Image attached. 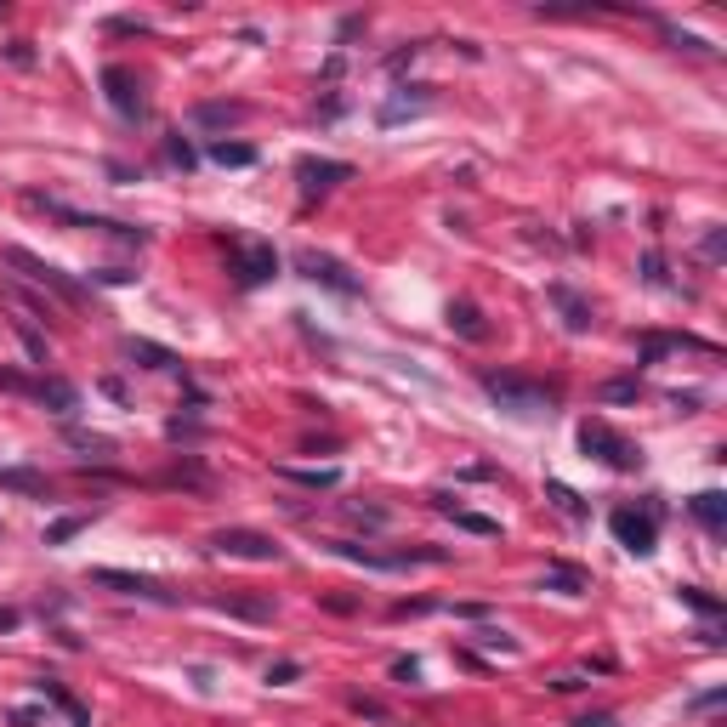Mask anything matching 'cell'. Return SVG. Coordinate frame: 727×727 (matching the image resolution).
I'll return each mask as SVG.
<instances>
[{"mask_svg": "<svg viewBox=\"0 0 727 727\" xmlns=\"http://www.w3.org/2000/svg\"><path fill=\"white\" fill-rule=\"evenodd\" d=\"M705 256H710V262H722V228L705 233Z\"/></svg>", "mask_w": 727, "mask_h": 727, "instance_id": "cell-33", "label": "cell"}, {"mask_svg": "<svg viewBox=\"0 0 727 727\" xmlns=\"http://www.w3.org/2000/svg\"><path fill=\"white\" fill-rule=\"evenodd\" d=\"M483 392H489L500 409H512V415H551V404H557L551 387L523 381V375H506V370H483Z\"/></svg>", "mask_w": 727, "mask_h": 727, "instance_id": "cell-1", "label": "cell"}, {"mask_svg": "<svg viewBox=\"0 0 727 727\" xmlns=\"http://www.w3.org/2000/svg\"><path fill=\"white\" fill-rule=\"evenodd\" d=\"M392 676H398V682H415V676H421V665H415V659H398V665H392Z\"/></svg>", "mask_w": 727, "mask_h": 727, "instance_id": "cell-34", "label": "cell"}, {"mask_svg": "<svg viewBox=\"0 0 727 727\" xmlns=\"http://www.w3.org/2000/svg\"><path fill=\"white\" fill-rule=\"evenodd\" d=\"M273 273H279V250H273V245H245V250H233V279L245 284V290L267 284Z\"/></svg>", "mask_w": 727, "mask_h": 727, "instance_id": "cell-10", "label": "cell"}, {"mask_svg": "<svg viewBox=\"0 0 727 727\" xmlns=\"http://www.w3.org/2000/svg\"><path fill=\"white\" fill-rule=\"evenodd\" d=\"M18 324V336H23V347H29V358H35V364H46V336H35V324L29 319H12Z\"/></svg>", "mask_w": 727, "mask_h": 727, "instance_id": "cell-27", "label": "cell"}, {"mask_svg": "<svg viewBox=\"0 0 727 727\" xmlns=\"http://www.w3.org/2000/svg\"><path fill=\"white\" fill-rule=\"evenodd\" d=\"M284 478L302 483V489H336L341 472H336V466H284Z\"/></svg>", "mask_w": 727, "mask_h": 727, "instance_id": "cell-19", "label": "cell"}, {"mask_svg": "<svg viewBox=\"0 0 727 727\" xmlns=\"http://www.w3.org/2000/svg\"><path fill=\"white\" fill-rule=\"evenodd\" d=\"M6 267H18L23 279H35L40 290H57V296H63V302H69V307H80V302H86V290H80V284H74L69 273L57 267V262H46V256H35V250L12 245V250H6Z\"/></svg>", "mask_w": 727, "mask_h": 727, "instance_id": "cell-3", "label": "cell"}, {"mask_svg": "<svg viewBox=\"0 0 727 727\" xmlns=\"http://www.w3.org/2000/svg\"><path fill=\"white\" fill-rule=\"evenodd\" d=\"M245 120V103H205L199 108V125H233Z\"/></svg>", "mask_w": 727, "mask_h": 727, "instance_id": "cell-25", "label": "cell"}, {"mask_svg": "<svg viewBox=\"0 0 727 727\" xmlns=\"http://www.w3.org/2000/svg\"><path fill=\"white\" fill-rule=\"evenodd\" d=\"M91 580L108 591H120V597H142V603H177L160 580H148V574H125V568H91Z\"/></svg>", "mask_w": 727, "mask_h": 727, "instance_id": "cell-9", "label": "cell"}, {"mask_svg": "<svg viewBox=\"0 0 727 727\" xmlns=\"http://www.w3.org/2000/svg\"><path fill=\"white\" fill-rule=\"evenodd\" d=\"M103 97H108V108L120 114V120H131L137 125L142 114H148V97H142V80L125 63H108L103 69Z\"/></svg>", "mask_w": 727, "mask_h": 727, "instance_id": "cell-5", "label": "cell"}, {"mask_svg": "<svg viewBox=\"0 0 727 727\" xmlns=\"http://www.w3.org/2000/svg\"><path fill=\"white\" fill-rule=\"evenodd\" d=\"M211 551H222V557H245V563H279L284 557L279 540H267V534H256V529H216Z\"/></svg>", "mask_w": 727, "mask_h": 727, "instance_id": "cell-7", "label": "cell"}, {"mask_svg": "<svg viewBox=\"0 0 727 727\" xmlns=\"http://www.w3.org/2000/svg\"><path fill=\"white\" fill-rule=\"evenodd\" d=\"M18 620H23L18 608H0V631H18Z\"/></svg>", "mask_w": 727, "mask_h": 727, "instance_id": "cell-36", "label": "cell"}, {"mask_svg": "<svg viewBox=\"0 0 727 727\" xmlns=\"http://www.w3.org/2000/svg\"><path fill=\"white\" fill-rule=\"evenodd\" d=\"M165 160L182 165V171H194V148H188V137H165Z\"/></svg>", "mask_w": 727, "mask_h": 727, "instance_id": "cell-28", "label": "cell"}, {"mask_svg": "<svg viewBox=\"0 0 727 727\" xmlns=\"http://www.w3.org/2000/svg\"><path fill=\"white\" fill-rule=\"evenodd\" d=\"M688 506H693V517H699L710 534H722V529H727V495H722V489H705V495H693Z\"/></svg>", "mask_w": 727, "mask_h": 727, "instance_id": "cell-12", "label": "cell"}, {"mask_svg": "<svg viewBox=\"0 0 727 727\" xmlns=\"http://www.w3.org/2000/svg\"><path fill=\"white\" fill-rule=\"evenodd\" d=\"M35 688H40V693H46V699H52V705H63V716H69V722H74V727H91V716H86V705H80V699H74V693H63V688H57V682H52V676H40V682H35Z\"/></svg>", "mask_w": 727, "mask_h": 727, "instance_id": "cell-18", "label": "cell"}, {"mask_svg": "<svg viewBox=\"0 0 727 727\" xmlns=\"http://www.w3.org/2000/svg\"><path fill=\"white\" fill-rule=\"evenodd\" d=\"M551 302L563 307V324H568V330H574V336H580V330H591V307L580 302V296H574L568 284H551Z\"/></svg>", "mask_w": 727, "mask_h": 727, "instance_id": "cell-14", "label": "cell"}, {"mask_svg": "<svg viewBox=\"0 0 727 727\" xmlns=\"http://www.w3.org/2000/svg\"><path fill=\"white\" fill-rule=\"evenodd\" d=\"M296 676H302V665H296V659H284V665L267 671V682H296Z\"/></svg>", "mask_w": 727, "mask_h": 727, "instance_id": "cell-32", "label": "cell"}, {"mask_svg": "<svg viewBox=\"0 0 727 727\" xmlns=\"http://www.w3.org/2000/svg\"><path fill=\"white\" fill-rule=\"evenodd\" d=\"M296 273L324 284V290H336V296H358V290H364V279H358L353 267H341L336 256H324V250H302V256H296Z\"/></svg>", "mask_w": 727, "mask_h": 727, "instance_id": "cell-6", "label": "cell"}, {"mask_svg": "<svg viewBox=\"0 0 727 727\" xmlns=\"http://www.w3.org/2000/svg\"><path fill=\"white\" fill-rule=\"evenodd\" d=\"M211 160L216 165H256V148H250V142H211Z\"/></svg>", "mask_w": 727, "mask_h": 727, "instance_id": "cell-22", "label": "cell"}, {"mask_svg": "<svg viewBox=\"0 0 727 727\" xmlns=\"http://www.w3.org/2000/svg\"><path fill=\"white\" fill-rule=\"evenodd\" d=\"M551 688H557V693H574V688H586V676H551Z\"/></svg>", "mask_w": 727, "mask_h": 727, "instance_id": "cell-35", "label": "cell"}, {"mask_svg": "<svg viewBox=\"0 0 727 727\" xmlns=\"http://www.w3.org/2000/svg\"><path fill=\"white\" fill-rule=\"evenodd\" d=\"M69 444L74 449H97V455H114V444H108V438H97V432H69Z\"/></svg>", "mask_w": 727, "mask_h": 727, "instance_id": "cell-30", "label": "cell"}, {"mask_svg": "<svg viewBox=\"0 0 727 727\" xmlns=\"http://www.w3.org/2000/svg\"><path fill=\"white\" fill-rule=\"evenodd\" d=\"M438 512H449V517H455V523H461L466 534H483V540H500V523H495V517L461 512V506H455V500H449V495H438Z\"/></svg>", "mask_w": 727, "mask_h": 727, "instance_id": "cell-16", "label": "cell"}, {"mask_svg": "<svg viewBox=\"0 0 727 727\" xmlns=\"http://www.w3.org/2000/svg\"><path fill=\"white\" fill-rule=\"evenodd\" d=\"M637 381H608V387H603V398H608V404H631V398H637Z\"/></svg>", "mask_w": 727, "mask_h": 727, "instance_id": "cell-29", "label": "cell"}, {"mask_svg": "<svg viewBox=\"0 0 727 727\" xmlns=\"http://www.w3.org/2000/svg\"><path fill=\"white\" fill-rule=\"evenodd\" d=\"M353 710H358V716H375V722H387V705H375V699H364V693H353Z\"/></svg>", "mask_w": 727, "mask_h": 727, "instance_id": "cell-31", "label": "cell"}, {"mask_svg": "<svg viewBox=\"0 0 727 727\" xmlns=\"http://www.w3.org/2000/svg\"><path fill=\"white\" fill-rule=\"evenodd\" d=\"M449 330H461L466 341H483L489 330H483V319H478V307L472 302H449Z\"/></svg>", "mask_w": 727, "mask_h": 727, "instance_id": "cell-20", "label": "cell"}, {"mask_svg": "<svg viewBox=\"0 0 727 727\" xmlns=\"http://www.w3.org/2000/svg\"><path fill=\"white\" fill-rule=\"evenodd\" d=\"M546 591H563V597H586L591 580H586V568H574V563H551V568H546Z\"/></svg>", "mask_w": 727, "mask_h": 727, "instance_id": "cell-13", "label": "cell"}, {"mask_svg": "<svg viewBox=\"0 0 727 727\" xmlns=\"http://www.w3.org/2000/svg\"><path fill=\"white\" fill-rule=\"evenodd\" d=\"M546 495H551V506H557V512H563V517H574V523L586 517V500L574 495L568 483H546Z\"/></svg>", "mask_w": 727, "mask_h": 727, "instance_id": "cell-23", "label": "cell"}, {"mask_svg": "<svg viewBox=\"0 0 727 727\" xmlns=\"http://www.w3.org/2000/svg\"><path fill=\"white\" fill-rule=\"evenodd\" d=\"M296 182H302L307 199L330 194L336 182H353V165L347 160H319V154H307V160H296Z\"/></svg>", "mask_w": 727, "mask_h": 727, "instance_id": "cell-8", "label": "cell"}, {"mask_svg": "<svg viewBox=\"0 0 727 727\" xmlns=\"http://www.w3.org/2000/svg\"><path fill=\"white\" fill-rule=\"evenodd\" d=\"M608 529H614V540H620L631 557H648V551L659 546V500H648L642 512H631V506H620V512L608 517Z\"/></svg>", "mask_w": 727, "mask_h": 727, "instance_id": "cell-4", "label": "cell"}, {"mask_svg": "<svg viewBox=\"0 0 727 727\" xmlns=\"http://www.w3.org/2000/svg\"><path fill=\"white\" fill-rule=\"evenodd\" d=\"M580 727H614V722H608V716H586Z\"/></svg>", "mask_w": 727, "mask_h": 727, "instance_id": "cell-37", "label": "cell"}, {"mask_svg": "<svg viewBox=\"0 0 727 727\" xmlns=\"http://www.w3.org/2000/svg\"><path fill=\"white\" fill-rule=\"evenodd\" d=\"M0 489H23V495H52L46 472H29V466H0Z\"/></svg>", "mask_w": 727, "mask_h": 727, "instance_id": "cell-17", "label": "cell"}, {"mask_svg": "<svg viewBox=\"0 0 727 727\" xmlns=\"http://www.w3.org/2000/svg\"><path fill=\"white\" fill-rule=\"evenodd\" d=\"M80 529H86V517H57L52 529H46V546H63V540H74Z\"/></svg>", "mask_w": 727, "mask_h": 727, "instance_id": "cell-26", "label": "cell"}, {"mask_svg": "<svg viewBox=\"0 0 727 727\" xmlns=\"http://www.w3.org/2000/svg\"><path fill=\"white\" fill-rule=\"evenodd\" d=\"M580 449L597 455L603 466H614V472H637V466H642V449L631 444V438H620L608 421H586V426H580Z\"/></svg>", "mask_w": 727, "mask_h": 727, "instance_id": "cell-2", "label": "cell"}, {"mask_svg": "<svg viewBox=\"0 0 727 727\" xmlns=\"http://www.w3.org/2000/svg\"><path fill=\"white\" fill-rule=\"evenodd\" d=\"M676 597H682V603H688V608H699V614H710V620H716V614H722V597H710V591L705 586H676Z\"/></svg>", "mask_w": 727, "mask_h": 727, "instance_id": "cell-24", "label": "cell"}, {"mask_svg": "<svg viewBox=\"0 0 727 727\" xmlns=\"http://www.w3.org/2000/svg\"><path fill=\"white\" fill-rule=\"evenodd\" d=\"M125 358H137L142 370H177V353H171V347H160V341H142V336L125 341Z\"/></svg>", "mask_w": 727, "mask_h": 727, "instance_id": "cell-11", "label": "cell"}, {"mask_svg": "<svg viewBox=\"0 0 727 727\" xmlns=\"http://www.w3.org/2000/svg\"><path fill=\"white\" fill-rule=\"evenodd\" d=\"M216 608H228L239 620H273V603L267 597H216Z\"/></svg>", "mask_w": 727, "mask_h": 727, "instance_id": "cell-21", "label": "cell"}, {"mask_svg": "<svg viewBox=\"0 0 727 727\" xmlns=\"http://www.w3.org/2000/svg\"><path fill=\"white\" fill-rule=\"evenodd\" d=\"M29 398H40V404H52L57 415H74L80 409V392L69 387V381H35V392Z\"/></svg>", "mask_w": 727, "mask_h": 727, "instance_id": "cell-15", "label": "cell"}]
</instances>
